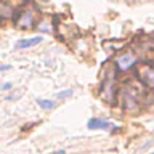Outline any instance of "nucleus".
I'll use <instances>...</instances> for the list:
<instances>
[{"instance_id":"obj_5","label":"nucleus","mask_w":154,"mask_h":154,"mask_svg":"<svg viewBox=\"0 0 154 154\" xmlns=\"http://www.w3.org/2000/svg\"><path fill=\"white\" fill-rule=\"evenodd\" d=\"M37 103L42 109H53L55 108V101H51V100H37Z\"/></svg>"},{"instance_id":"obj_8","label":"nucleus","mask_w":154,"mask_h":154,"mask_svg":"<svg viewBox=\"0 0 154 154\" xmlns=\"http://www.w3.org/2000/svg\"><path fill=\"white\" fill-rule=\"evenodd\" d=\"M7 69H10V66H0V71H7Z\"/></svg>"},{"instance_id":"obj_4","label":"nucleus","mask_w":154,"mask_h":154,"mask_svg":"<svg viewBox=\"0 0 154 154\" xmlns=\"http://www.w3.org/2000/svg\"><path fill=\"white\" fill-rule=\"evenodd\" d=\"M43 38L40 35H37V37H31V38H24V40H19L18 42V48H31V47H35L38 45V43H42Z\"/></svg>"},{"instance_id":"obj_2","label":"nucleus","mask_w":154,"mask_h":154,"mask_svg":"<svg viewBox=\"0 0 154 154\" xmlns=\"http://www.w3.org/2000/svg\"><path fill=\"white\" fill-rule=\"evenodd\" d=\"M135 63H137L135 56L130 55V53H125V55L119 56L117 60H116V67H117L119 71H127V69L135 66Z\"/></svg>"},{"instance_id":"obj_3","label":"nucleus","mask_w":154,"mask_h":154,"mask_svg":"<svg viewBox=\"0 0 154 154\" xmlns=\"http://www.w3.org/2000/svg\"><path fill=\"white\" fill-rule=\"evenodd\" d=\"M87 127L91 128V130H100V128H112V124L108 122V120H103V119H90L87 122Z\"/></svg>"},{"instance_id":"obj_1","label":"nucleus","mask_w":154,"mask_h":154,"mask_svg":"<svg viewBox=\"0 0 154 154\" xmlns=\"http://www.w3.org/2000/svg\"><path fill=\"white\" fill-rule=\"evenodd\" d=\"M137 75L140 77V80L143 82L144 85L154 88V64H143L138 67Z\"/></svg>"},{"instance_id":"obj_6","label":"nucleus","mask_w":154,"mask_h":154,"mask_svg":"<svg viewBox=\"0 0 154 154\" xmlns=\"http://www.w3.org/2000/svg\"><path fill=\"white\" fill-rule=\"evenodd\" d=\"M71 95H72V90L61 91V93H58V98H66V96H71Z\"/></svg>"},{"instance_id":"obj_7","label":"nucleus","mask_w":154,"mask_h":154,"mask_svg":"<svg viewBox=\"0 0 154 154\" xmlns=\"http://www.w3.org/2000/svg\"><path fill=\"white\" fill-rule=\"evenodd\" d=\"M51 154H66L64 149H60V151H55V152H51Z\"/></svg>"}]
</instances>
